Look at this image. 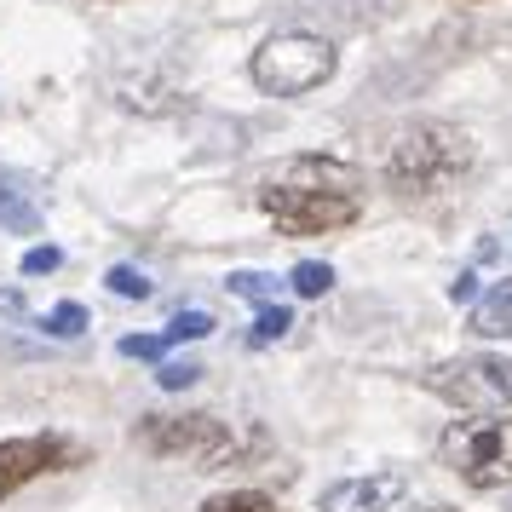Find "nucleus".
Masks as SVG:
<instances>
[{
    "mask_svg": "<svg viewBox=\"0 0 512 512\" xmlns=\"http://www.w3.org/2000/svg\"><path fill=\"white\" fill-rule=\"evenodd\" d=\"M420 380H426V392L443 397L461 415H501V409H512V357H495V351H466V357L432 363Z\"/></svg>",
    "mask_w": 512,
    "mask_h": 512,
    "instance_id": "6",
    "label": "nucleus"
},
{
    "mask_svg": "<svg viewBox=\"0 0 512 512\" xmlns=\"http://www.w3.org/2000/svg\"><path fill=\"white\" fill-rule=\"evenodd\" d=\"M288 328H294V311L288 305H259L254 328H248V346H277Z\"/></svg>",
    "mask_w": 512,
    "mask_h": 512,
    "instance_id": "13",
    "label": "nucleus"
},
{
    "mask_svg": "<svg viewBox=\"0 0 512 512\" xmlns=\"http://www.w3.org/2000/svg\"><path fill=\"white\" fill-rule=\"evenodd\" d=\"M334 70H340V52H334V41H323V35H305V29L271 35V41L254 52V64H248L254 87H259V93H271V98L317 93Z\"/></svg>",
    "mask_w": 512,
    "mask_h": 512,
    "instance_id": "5",
    "label": "nucleus"
},
{
    "mask_svg": "<svg viewBox=\"0 0 512 512\" xmlns=\"http://www.w3.org/2000/svg\"><path fill=\"white\" fill-rule=\"evenodd\" d=\"M403 495H409V472L386 466V472H363V478L328 484L323 501H317V512H392Z\"/></svg>",
    "mask_w": 512,
    "mask_h": 512,
    "instance_id": "8",
    "label": "nucleus"
},
{
    "mask_svg": "<svg viewBox=\"0 0 512 512\" xmlns=\"http://www.w3.org/2000/svg\"><path fill=\"white\" fill-rule=\"evenodd\" d=\"M162 351H167L162 334H127V340H121V357H133V363H156Z\"/></svg>",
    "mask_w": 512,
    "mask_h": 512,
    "instance_id": "19",
    "label": "nucleus"
},
{
    "mask_svg": "<svg viewBox=\"0 0 512 512\" xmlns=\"http://www.w3.org/2000/svg\"><path fill=\"white\" fill-rule=\"evenodd\" d=\"M41 328H47L52 340H75V334L87 328V311H81L75 300H64V305H52V311H47V323H41Z\"/></svg>",
    "mask_w": 512,
    "mask_h": 512,
    "instance_id": "16",
    "label": "nucleus"
},
{
    "mask_svg": "<svg viewBox=\"0 0 512 512\" xmlns=\"http://www.w3.org/2000/svg\"><path fill=\"white\" fill-rule=\"evenodd\" d=\"M288 288H294L300 300H323L328 288H334V271H328L323 259H300V265L288 271Z\"/></svg>",
    "mask_w": 512,
    "mask_h": 512,
    "instance_id": "11",
    "label": "nucleus"
},
{
    "mask_svg": "<svg viewBox=\"0 0 512 512\" xmlns=\"http://www.w3.org/2000/svg\"><path fill=\"white\" fill-rule=\"evenodd\" d=\"M24 311H29V305H24V294H18V288H0V323H18Z\"/></svg>",
    "mask_w": 512,
    "mask_h": 512,
    "instance_id": "22",
    "label": "nucleus"
},
{
    "mask_svg": "<svg viewBox=\"0 0 512 512\" xmlns=\"http://www.w3.org/2000/svg\"><path fill=\"white\" fill-rule=\"evenodd\" d=\"M409 512H455V507H443V501H426V507H409Z\"/></svg>",
    "mask_w": 512,
    "mask_h": 512,
    "instance_id": "23",
    "label": "nucleus"
},
{
    "mask_svg": "<svg viewBox=\"0 0 512 512\" xmlns=\"http://www.w3.org/2000/svg\"><path fill=\"white\" fill-rule=\"evenodd\" d=\"M41 196H47V185L35 173L0 167V231H18V236L41 231Z\"/></svg>",
    "mask_w": 512,
    "mask_h": 512,
    "instance_id": "9",
    "label": "nucleus"
},
{
    "mask_svg": "<svg viewBox=\"0 0 512 512\" xmlns=\"http://www.w3.org/2000/svg\"><path fill=\"white\" fill-rule=\"evenodd\" d=\"M438 455L466 489H507L512 484V420L507 415L449 420L438 438Z\"/></svg>",
    "mask_w": 512,
    "mask_h": 512,
    "instance_id": "4",
    "label": "nucleus"
},
{
    "mask_svg": "<svg viewBox=\"0 0 512 512\" xmlns=\"http://www.w3.org/2000/svg\"><path fill=\"white\" fill-rule=\"evenodd\" d=\"M478 150L455 121H409L386 150V190L403 202H432L472 173Z\"/></svg>",
    "mask_w": 512,
    "mask_h": 512,
    "instance_id": "2",
    "label": "nucleus"
},
{
    "mask_svg": "<svg viewBox=\"0 0 512 512\" xmlns=\"http://www.w3.org/2000/svg\"><path fill=\"white\" fill-rule=\"evenodd\" d=\"M259 208L282 236H334L363 219V173L334 156H294L259 185Z\"/></svg>",
    "mask_w": 512,
    "mask_h": 512,
    "instance_id": "1",
    "label": "nucleus"
},
{
    "mask_svg": "<svg viewBox=\"0 0 512 512\" xmlns=\"http://www.w3.org/2000/svg\"><path fill=\"white\" fill-rule=\"evenodd\" d=\"M213 334V317L208 311H179V317H173V323H167V346H185V340H208Z\"/></svg>",
    "mask_w": 512,
    "mask_h": 512,
    "instance_id": "15",
    "label": "nucleus"
},
{
    "mask_svg": "<svg viewBox=\"0 0 512 512\" xmlns=\"http://www.w3.org/2000/svg\"><path fill=\"white\" fill-rule=\"evenodd\" d=\"M202 512H282L271 495H259V489H231V495H208Z\"/></svg>",
    "mask_w": 512,
    "mask_h": 512,
    "instance_id": "14",
    "label": "nucleus"
},
{
    "mask_svg": "<svg viewBox=\"0 0 512 512\" xmlns=\"http://www.w3.org/2000/svg\"><path fill=\"white\" fill-rule=\"evenodd\" d=\"M133 438L156 455V461H185L196 472H225L242 461V438L231 420L208 415V409H185V415H139Z\"/></svg>",
    "mask_w": 512,
    "mask_h": 512,
    "instance_id": "3",
    "label": "nucleus"
},
{
    "mask_svg": "<svg viewBox=\"0 0 512 512\" xmlns=\"http://www.w3.org/2000/svg\"><path fill=\"white\" fill-rule=\"evenodd\" d=\"M507 512H512V507H507Z\"/></svg>",
    "mask_w": 512,
    "mask_h": 512,
    "instance_id": "24",
    "label": "nucleus"
},
{
    "mask_svg": "<svg viewBox=\"0 0 512 512\" xmlns=\"http://www.w3.org/2000/svg\"><path fill=\"white\" fill-rule=\"evenodd\" d=\"M449 300H455V305H472V300H478V271H461V277L449 282Z\"/></svg>",
    "mask_w": 512,
    "mask_h": 512,
    "instance_id": "21",
    "label": "nucleus"
},
{
    "mask_svg": "<svg viewBox=\"0 0 512 512\" xmlns=\"http://www.w3.org/2000/svg\"><path fill=\"white\" fill-rule=\"evenodd\" d=\"M87 461V449L58 432H35V438H6L0 443V501L18 495L24 484L47 478V472H70V466Z\"/></svg>",
    "mask_w": 512,
    "mask_h": 512,
    "instance_id": "7",
    "label": "nucleus"
},
{
    "mask_svg": "<svg viewBox=\"0 0 512 512\" xmlns=\"http://www.w3.org/2000/svg\"><path fill=\"white\" fill-rule=\"evenodd\" d=\"M104 282H110V294H121V300H150V277L133 271V265H116Z\"/></svg>",
    "mask_w": 512,
    "mask_h": 512,
    "instance_id": "18",
    "label": "nucleus"
},
{
    "mask_svg": "<svg viewBox=\"0 0 512 512\" xmlns=\"http://www.w3.org/2000/svg\"><path fill=\"white\" fill-rule=\"evenodd\" d=\"M225 288H231L236 300H254V305H277V277H265V271H231L225 277Z\"/></svg>",
    "mask_w": 512,
    "mask_h": 512,
    "instance_id": "12",
    "label": "nucleus"
},
{
    "mask_svg": "<svg viewBox=\"0 0 512 512\" xmlns=\"http://www.w3.org/2000/svg\"><path fill=\"white\" fill-rule=\"evenodd\" d=\"M58 265H64V254H58L52 242H41V248H29L24 254V277H52Z\"/></svg>",
    "mask_w": 512,
    "mask_h": 512,
    "instance_id": "20",
    "label": "nucleus"
},
{
    "mask_svg": "<svg viewBox=\"0 0 512 512\" xmlns=\"http://www.w3.org/2000/svg\"><path fill=\"white\" fill-rule=\"evenodd\" d=\"M472 334L478 340H512V277H501L472 305Z\"/></svg>",
    "mask_w": 512,
    "mask_h": 512,
    "instance_id": "10",
    "label": "nucleus"
},
{
    "mask_svg": "<svg viewBox=\"0 0 512 512\" xmlns=\"http://www.w3.org/2000/svg\"><path fill=\"white\" fill-rule=\"evenodd\" d=\"M202 363H190V357H167L162 369H156V380H162V392H185V386H196L202 380Z\"/></svg>",
    "mask_w": 512,
    "mask_h": 512,
    "instance_id": "17",
    "label": "nucleus"
}]
</instances>
